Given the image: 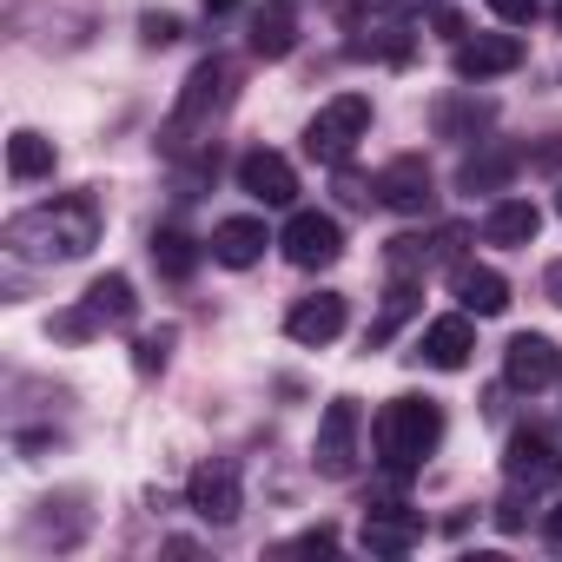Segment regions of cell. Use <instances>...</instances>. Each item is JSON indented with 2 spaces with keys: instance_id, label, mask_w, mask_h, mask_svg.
<instances>
[{
  "instance_id": "1",
  "label": "cell",
  "mask_w": 562,
  "mask_h": 562,
  "mask_svg": "<svg viewBox=\"0 0 562 562\" xmlns=\"http://www.w3.org/2000/svg\"><path fill=\"white\" fill-rule=\"evenodd\" d=\"M8 251L27 258V265H67V258H87L100 245V199L93 192H67L54 205H34V212H14L8 218Z\"/></svg>"
},
{
  "instance_id": "2",
  "label": "cell",
  "mask_w": 562,
  "mask_h": 562,
  "mask_svg": "<svg viewBox=\"0 0 562 562\" xmlns=\"http://www.w3.org/2000/svg\"><path fill=\"white\" fill-rule=\"evenodd\" d=\"M371 443H378V457H384L391 476H411V470L443 443V411H437V397H391V404L378 411V424H371Z\"/></svg>"
},
{
  "instance_id": "3",
  "label": "cell",
  "mask_w": 562,
  "mask_h": 562,
  "mask_svg": "<svg viewBox=\"0 0 562 562\" xmlns=\"http://www.w3.org/2000/svg\"><path fill=\"white\" fill-rule=\"evenodd\" d=\"M232 87H238V74H232L225 60H199V67L186 74V87H179L172 120H166V153H192V133H205V126L232 106Z\"/></svg>"
},
{
  "instance_id": "4",
  "label": "cell",
  "mask_w": 562,
  "mask_h": 562,
  "mask_svg": "<svg viewBox=\"0 0 562 562\" xmlns=\"http://www.w3.org/2000/svg\"><path fill=\"white\" fill-rule=\"evenodd\" d=\"M364 133H371V100H364V93H338V100H325V106L312 113V126H305V153L325 159V166H345V159L358 153Z\"/></svg>"
},
{
  "instance_id": "5",
  "label": "cell",
  "mask_w": 562,
  "mask_h": 562,
  "mask_svg": "<svg viewBox=\"0 0 562 562\" xmlns=\"http://www.w3.org/2000/svg\"><path fill=\"white\" fill-rule=\"evenodd\" d=\"M503 476H509V490H529V496L555 490L562 483V443L542 424H516L509 450H503Z\"/></svg>"
},
{
  "instance_id": "6",
  "label": "cell",
  "mask_w": 562,
  "mask_h": 562,
  "mask_svg": "<svg viewBox=\"0 0 562 562\" xmlns=\"http://www.w3.org/2000/svg\"><path fill=\"white\" fill-rule=\"evenodd\" d=\"M358 430H364V417H358V397H331V404H325V417H318V443H312V463H318V476L345 483V476L358 470Z\"/></svg>"
},
{
  "instance_id": "7",
  "label": "cell",
  "mask_w": 562,
  "mask_h": 562,
  "mask_svg": "<svg viewBox=\"0 0 562 562\" xmlns=\"http://www.w3.org/2000/svg\"><path fill=\"white\" fill-rule=\"evenodd\" d=\"M278 245H285V258L299 271H325V265L345 258V225L331 212H292L285 232H278Z\"/></svg>"
},
{
  "instance_id": "8",
  "label": "cell",
  "mask_w": 562,
  "mask_h": 562,
  "mask_svg": "<svg viewBox=\"0 0 562 562\" xmlns=\"http://www.w3.org/2000/svg\"><path fill=\"white\" fill-rule=\"evenodd\" d=\"M503 378H509L516 391H549V384L562 378V351H555V338H542V331H516V338L503 345Z\"/></svg>"
},
{
  "instance_id": "9",
  "label": "cell",
  "mask_w": 562,
  "mask_h": 562,
  "mask_svg": "<svg viewBox=\"0 0 562 562\" xmlns=\"http://www.w3.org/2000/svg\"><path fill=\"white\" fill-rule=\"evenodd\" d=\"M186 503H192V516H205V522H232V516L245 509V490H238V470H232L225 457H212V463H199V470L186 476Z\"/></svg>"
},
{
  "instance_id": "10",
  "label": "cell",
  "mask_w": 562,
  "mask_h": 562,
  "mask_svg": "<svg viewBox=\"0 0 562 562\" xmlns=\"http://www.w3.org/2000/svg\"><path fill=\"white\" fill-rule=\"evenodd\" d=\"M529 60V47L516 41V34H476V41H457V54H450V67H457V80H496V74H516Z\"/></svg>"
},
{
  "instance_id": "11",
  "label": "cell",
  "mask_w": 562,
  "mask_h": 562,
  "mask_svg": "<svg viewBox=\"0 0 562 562\" xmlns=\"http://www.w3.org/2000/svg\"><path fill=\"white\" fill-rule=\"evenodd\" d=\"M378 199H384L391 212L417 218V212H430V205H437V179H430V166H424L417 153H404V159H391V166L378 172Z\"/></svg>"
},
{
  "instance_id": "12",
  "label": "cell",
  "mask_w": 562,
  "mask_h": 562,
  "mask_svg": "<svg viewBox=\"0 0 562 562\" xmlns=\"http://www.w3.org/2000/svg\"><path fill=\"white\" fill-rule=\"evenodd\" d=\"M358 542H364L371 555H411V549L424 542V516H417V509H404V503H371V509H364Z\"/></svg>"
},
{
  "instance_id": "13",
  "label": "cell",
  "mask_w": 562,
  "mask_h": 562,
  "mask_svg": "<svg viewBox=\"0 0 562 562\" xmlns=\"http://www.w3.org/2000/svg\"><path fill=\"white\" fill-rule=\"evenodd\" d=\"M470 351H476V325H470L463 312H450V318H430V325H424V338H417L411 358L430 364V371H463Z\"/></svg>"
},
{
  "instance_id": "14",
  "label": "cell",
  "mask_w": 562,
  "mask_h": 562,
  "mask_svg": "<svg viewBox=\"0 0 562 562\" xmlns=\"http://www.w3.org/2000/svg\"><path fill=\"white\" fill-rule=\"evenodd\" d=\"M238 192H251L258 205H292L299 199V172H292V159L285 153H245L238 159Z\"/></svg>"
},
{
  "instance_id": "15",
  "label": "cell",
  "mask_w": 562,
  "mask_h": 562,
  "mask_svg": "<svg viewBox=\"0 0 562 562\" xmlns=\"http://www.w3.org/2000/svg\"><path fill=\"white\" fill-rule=\"evenodd\" d=\"M450 292H457V305H463V312H476V318L509 312V278H503V271H490V265H457V271H450Z\"/></svg>"
},
{
  "instance_id": "16",
  "label": "cell",
  "mask_w": 562,
  "mask_h": 562,
  "mask_svg": "<svg viewBox=\"0 0 562 562\" xmlns=\"http://www.w3.org/2000/svg\"><path fill=\"white\" fill-rule=\"evenodd\" d=\"M285 331H292V345H331V338L345 331V299H338V292H312V299H299L292 318H285Z\"/></svg>"
},
{
  "instance_id": "17",
  "label": "cell",
  "mask_w": 562,
  "mask_h": 562,
  "mask_svg": "<svg viewBox=\"0 0 562 562\" xmlns=\"http://www.w3.org/2000/svg\"><path fill=\"white\" fill-rule=\"evenodd\" d=\"M292 47H299V8L292 0H265L251 14V54L258 60H285Z\"/></svg>"
},
{
  "instance_id": "18",
  "label": "cell",
  "mask_w": 562,
  "mask_h": 562,
  "mask_svg": "<svg viewBox=\"0 0 562 562\" xmlns=\"http://www.w3.org/2000/svg\"><path fill=\"white\" fill-rule=\"evenodd\" d=\"M265 245H271L265 218H218V225H212V258H218V265H232V271L258 265V258H265Z\"/></svg>"
},
{
  "instance_id": "19",
  "label": "cell",
  "mask_w": 562,
  "mask_h": 562,
  "mask_svg": "<svg viewBox=\"0 0 562 562\" xmlns=\"http://www.w3.org/2000/svg\"><path fill=\"white\" fill-rule=\"evenodd\" d=\"M87 312L100 318V325H133L139 318V299H133V278L126 271H106V278H93V285H87Z\"/></svg>"
},
{
  "instance_id": "20",
  "label": "cell",
  "mask_w": 562,
  "mask_h": 562,
  "mask_svg": "<svg viewBox=\"0 0 562 562\" xmlns=\"http://www.w3.org/2000/svg\"><path fill=\"white\" fill-rule=\"evenodd\" d=\"M542 232V212L529 205V199H503V205H490V218H483V238L490 245H529Z\"/></svg>"
},
{
  "instance_id": "21",
  "label": "cell",
  "mask_w": 562,
  "mask_h": 562,
  "mask_svg": "<svg viewBox=\"0 0 562 562\" xmlns=\"http://www.w3.org/2000/svg\"><path fill=\"white\" fill-rule=\"evenodd\" d=\"M8 172H14V179H47V172H54V139L14 133V139H8Z\"/></svg>"
},
{
  "instance_id": "22",
  "label": "cell",
  "mask_w": 562,
  "mask_h": 562,
  "mask_svg": "<svg viewBox=\"0 0 562 562\" xmlns=\"http://www.w3.org/2000/svg\"><path fill=\"white\" fill-rule=\"evenodd\" d=\"M153 265H159L166 278H192L199 251H192V238H186L179 225H159V232H153Z\"/></svg>"
},
{
  "instance_id": "23",
  "label": "cell",
  "mask_w": 562,
  "mask_h": 562,
  "mask_svg": "<svg viewBox=\"0 0 562 562\" xmlns=\"http://www.w3.org/2000/svg\"><path fill=\"white\" fill-rule=\"evenodd\" d=\"M509 172H516V153H483V159H463L457 186H463V192H490V186H503Z\"/></svg>"
},
{
  "instance_id": "24",
  "label": "cell",
  "mask_w": 562,
  "mask_h": 562,
  "mask_svg": "<svg viewBox=\"0 0 562 562\" xmlns=\"http://www.w3.org/2000/svg\"><path fill=\"white\" fill-rule=\"evenodd\" d=\"M411 312H417V285H411V278H397V285H391V299H384V318L371 325V345H391V331H397Z\"/></svg>"
},
{
  "instance_id": "25",
  "label": "cell",
  "mask_w": 562,
  "mask_h": 562,
  "mask_svg": "<svg viewBox=\"0 0 562 562\" xmlns=\"http://www.w3.org/2000/svg\"><path fill=\"white\" fill-rule=\"evenodd\" d=\"M483 120H490V106H457V100H443V106H437V133H443V139H457V133H476Z\"/></svg>"
},
{
  "instance_id": "26",
  "label": "cell",
  "mask_w": 562,
  "mask_h": 562,
  "mask_svg": "<svg viewBox=\"0 0 562 562\" xmlns=\"http://www.w3.org/2000/svg\"><path fill=\"white\" fill-rule=\"evenodd\" d=\"M47 331H54L60 345H87V338H93V331H106V325L80 305V312H54V325H47Z\"/></svg>"
},
{
  "instance_id": "27",
  "label": "cell",
  "mask_w": 562,
  "mask_h": 562,
  "mask_svg": "<svg viewBox=\"0 0 562 562\" xmlns=\"http://www.w3.org/2000/svg\"><path fill=\"white\" fill-rule=\"evenodd\" d=\"M351 54H384V60L397 67V60H411V34H404V27H378V34H371V41H358Z\"/></svg>"
},
{
  "instance_id": "28",
  "label": "cell",
  "mask_w": 562,
  "mask_h": 562,
  "mask_svg": "<svg viewBox=\"0 0 562 562\" xmlns=\"http://www.w3.org/2000/svg\"><path fill=\"white\" fill-rule=\"evenodd\" d=\"M166 358H172V331H153V338H139V345H133V364H139V378L166 371Z\"/></svg>"
},
{
  "instance_id": "29",
  "label": "cell",
  "mask_w": 562,
  "mask_h": 562,
  "mask_svg": "<svg viewBox=\"0 0 562 562\" xmlns=\"http://www.w3.org/2000/svg\"><path fill=\"white\" fill-rule=\"evenodd\" d=\"M139 41L146 47H172L179 41V14H139Z\"/></svg>"
},
{
  "instance_id": "30",
  "label": "cell",
  "mask_w": 562,
  "mask_h": 562,
  "mask_svg": "<svg viewBox=\"0 0 562 562\" xmlns=\"http://www.w3.org/2000/svg\"><path fill=\"white\" fill-rule=\"evenodd\" d=\"M483 8H490L496 21H509V27H529V21H536V0H483Z\"/></svg>"
},
{
  "instance_id": "31",
  "label": "cell",
  "mask_w": 562,
  "mask_h": 562,
  "mask_svg": "<svg viewBox=\"0 0 562 562\" xmlns=\"http://www.w3.org/2000/svg\"><path fill=\"white\" fill-rule=\"evenodd\" d=\"M285 549H305V555H325V549H338V529L331 522H318V529H305L299 542H285Z\"/></svg>"
},
{
  "instance_id": "32",
  "label": "cell",
  "mask_w": 562,
  "mask_h": 562,
  "mask_svg": "<svg viewBox=\"0 0 562 562\" xmlns=\"http://www.w3.org/2000/svg\"><path fill=\"white\" fill-rule=\"evenodd\" d=\"M522 522H529V516H522V490H516V496H503V503H496V529H509V536H516Z\"/></svg>"
},
{
  "instance_id": "33",
  "label": "cell",
  "mask_w": 562,
  "mask_h": 562,
  "mask_svg": "<svg viewBox=\"0 0 562 562\" xmlns=\"http://www.w3.org/2000/svg\"><path fill=\"white\" fill-rule=\"evenodd\" d=\"M542 285H549V299L562 305V265H549V278H542Z\"/></svg>"
},
{
  "instance_id": "34",
  "label": "cell",
  "mask_w": 562,
  "mask_h": 562,
  "mask_svg": "<svg viewBox=\"0 0 562 562\" xmlns=\"http://www.w3.org/2000/svg\"><path fill=\"white\" fill-rule=\"evenodd\" d=\"M536 166H562V139H555V146H542V153H536Z\"/></svg>"
},
{
  "instance_id": "35",
  "label": "cell",
  "mask_w": 562,
  "mask_h": 562,
  "mask_svg": "<svg viewBox=\"0 0 562 562\" xmlns=\"http://www.w3.org/2000/svg\"><path fill=\"white\" fill-rule=\"evenodd\" d=\"M549 542H555V549H562V503H555V509H549Z\"/></svg>"
},
{
  "instance_id": "36",
  "label": "cell",
  "mask_w": 562,
  "mask_h": 562,
  "mask_svg": "<svg viewBox=\"0 0 562 562\" xmlns=\"http://www.w3.org/2000/svg\"><path fill=\"white\" fill-rule=\"evenodd\" d=\"M238 8V0H205V14H232Z\"/></svg>"
},
{
  "instance_id": "37",
  "label": "cell",
  "mask_w": 562,
  "mask_h": 562,
  "mask_svg": "<svg viewBox=\"0 0 562 562\" xmlns=\"http://www.w3.org/2000/svg\"><path fill=\"white\" fill-rule=\"evenodd\" d=\"M404 8H430V0H404Z\"/></svg>"
},
{
  "instance_id": "38",
  "label": "cell",
  "mask_w": 562,
  "mask_h": 562,
  "mask_svg": "<svg viewBox=\"0 0 562 562\" xmlns=\"http://www.w3.org/2000/svg\"><path fill=\"white\" fill-rule=\"evenodd\" d=\"M555 27H562V0H555Z\"/></svg>"
},
{
  "instance_id": "39",
  "label": "cell",
  "mask_w": 562,
  "mask_h": 562,
  "mask_svg": "<svg viewBox=\"0 0 562 562\" xmlns=\"http://www.w3.org/2000/svg\"><path fill=\"white\" fill-rule=\"evenodd\" d=\"M555 212H562V192H555Z\"/></svg>"
}]
</instances>
